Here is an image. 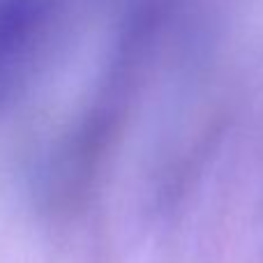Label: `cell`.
<instances>
[{
    "instance_id": "cell-1",
    "label": "cell",
    "mask_w": 263,
    "mask_h": 263,
    "mask_svg": "<svg viewBox=\"0 0 263 263\" xmlns=\"http://www.w3.org/2000/svg\"><path fill=\"white\" fill-rule=\"evenodd\" d=\"M51 12L53 0H0V102L26 83Z\"/></svg>"
}]
</instances>
